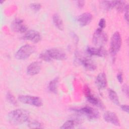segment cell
<instances>
[{"label":"cell","instance_id":"obj_1","mask_svg":"<svg viewBox=\"0 0 129 129\" xmlns=\"http://www.w3.org/2000/svg\"><path fill=\"white\" fill-rule=\"evenodd\" d=\"M29 112L23 109H17L10 111L7 115V119L12 124L18 125L29 121Z\"/></svg>","mask_w":129,"mask_h":129},{"label":"cell","instance_id":"obj_2","mask_svg":"<svg viewBox=\"0 0 129 129\" xmlns=\"http://www.w3.org/2000/svg\"><path fill=\"white\" fill-rule=\"evenodd\" d=\"M72 110L79 115L84 116L90 119H97L99 116L98 111L89 106H86L80 108H73Z\"/></svg>","mask_w":129,"mask_h":129},{"label":"cell","instance_id":"obj_3","mask_svg":"<svg viewBox=\"0 0 129 129\" xmlns=\"http://www.w3.org/2000/svg\"><path fill=\"white\" fill-rule=\"evenodd\" d=\"M107 39V35L106 33L103 31V29L98 28L93 34L92 42L96 46L103 47V45L106 43Z\"/></svg>","mask_w":129,"mask_h":129},{"label":"cell","instance_id":"obj_4","mask_svg":"<svg viewBox=\"0 0 129 129\" xmlns=\"http://www.w3.org/2000/svg\"><path fill=\"white\" fill-rule=\"evenodd\" d=\"M35 48L33 46L26 44L21 46L15 54V57L17 59L24 60L28 58L35 52Z\"/></svg>","mask_w":129,"mask_h":129},{"label":"cell","instance_id":"obj_5","mask_svg":"<svg viewBox=\"0 0 129 129\" xmlns=\"http://www.w3.org/2000/svg\"><path fill=\"white\" fill-rule=\"evenodd\" d=\"M18 100L24 104H29L35 107H40L43 105L42 100L37 96L31 95H20Z\"/></svg>","mask_w":129,"mask_h":129},{"label":"cell","instance_id":"obj_6","mask_svg":"<svg viewBox=\"0 0 129 129\" xmlns=\"http://www.w3.org/2000/svg\"><path fill=\"white\" fill-rule=\"evenodd\" d=\"M121 45V37L118 32L113 33L110 40V52L112 55H115L120 50Z\"/></svg>","mask_w":129,"mask_h":129},{"label":"cell","instance_id":"obj_7","mask_svg":"<svg viewBox=\"0 0 129 129\" xmlns=\"http://www.w3.org/2000/svg\"><path fill=\"white\" fill-rule=\"evenodd\" d=\"M84 93L86 99L91 104L102 109L104 108L100 100L91 93L90 89L87 85H85L84 87Z\"/></svg>","mask_w":129,"mask_h":129},{"label":"cell","instance_id":"obj_8","mask_svg":"<svg viewBox=\"0 0 129 129\" xmlns=\"http://www.w3.org/2000/svg\"><path fill=\"white\" fill-rule=\"evenodd\" d=\"M12 30L17 33H26L27 31V27L24 21L20 19H16L11 24Z\"/></svg>","mask_w":129,"mask_h":129},{"label":"cell","instance_id":"obj_9","mask_svg":"<svg viewBox=\"0 0 129 129\" xmlns=\"http://www.w3.org/2000/svg\"><path fill=\"white\" fill-rule=\"evenodd\" d=\"M46 51L51 59L60 60L65 59L67 58L66 53L60 49L53 48L47 50Z\"/></svg>","mask_w":129,"mask_h":129},{"label":"cell","instance_id":"obj_10","mask_svg":"<svg viewBox=\"0 0 129 129\" xmlns=\"http://www.w3.org/2000/svg\"><path fill=\"white\" fill-rule=\"evenodd\" d=\"M103 119L104 120L115 126H120V123L117 115L111 111H106L103 114Z\"/></svg>","mask_w":129,"mask_h":129},{"label":"cell","instance_id":"obj_11","mask_svg":"<svg viewBox=\"0 0 129 129\" xmlns=\"http://www.w3.org/2000/svg\"><path fill=\"white\" fill-rule=\"evenodd\" d=\"M23 39L29 40L34 43H37L41 40V36L38 31L34 30H30L27 31L25 33L23 36Z\"/></svg>","mask_w":129,"mask_h":129},{"label":"cell","instance_id":"obj_12","mask_svg":"<svg viewBox=\"0 0 129 129\" xmlns=\"http://www.w3.org/2000/svg\"><path fill=\"white\" fill-rule=\"evenodd\" d=\"M76 60L79 63H81L82 65H83L84 67L88 71H93L96 69L97 67L96 63L94 61H93V60L90 58L87 57L78 58V57H77Z\"/></svg>","mask_w":129,"mask_h":129},{"label":"cell","instance_id":"obj_13","mask_svg":"<svg viewBox=\"0 0 129 129\" xmlns=\"http://www.w3.org/2000/svg\"><path fill=\"white\" fill-rule=\"evenodd\" d=\"M87 52L90 55L97 56L99 57H104L107 55V51L103 47H95L88 46L87 48Z\"/></svg>","mask_w":129,"mask_h":129},{"label":"cell","instance_id":"obj_14","mask_svg":"<svg viewBox=\"0 0 129 129\" xmlns=\"http://www.w3.org/2000/svg\"><path fill=\"white\" fill-rule=\"evenodd\" d=\"M93 18L92 15L89 12L84 13L80 15L77 18V21L79 25L82 26H86L89 24Z\"/></svg>","mask_w":129,"mask_h":129},{"label":"cell","instance_id":"obj_15","mask_svg":"<svg viewBox=\"0 0 129 129\" xmlns=\"http://www.w3.org/2000/svg\"><path fill=\"white\" fill-rule=\"evenodd\" d=\"M40 62L34 61L31 63L27 68V73L29 75L34 76L38 74L41 70Z\"/></svg>","mask_w":129,"mask_h":129},{"label":"cell","instance_id":"obj_16","mask_svg":"<svg viewBox=\"0 0 129 129\" xmlns=\"http://www.w3.org/2000/svg\"><path fill=\"white\" fill-rule=\"evenodd\" d=\"M95 83L99 89L102 90L105 89L107 85V78L105 74L104 73H99L96 78Z\"/></svg>","mask_w":129,"mask_h":129},{"label":"cell","instance_id":"obj_17","mask_svg":"<svg viewBox=\"0 0 129 129\" xmlns=\"http://www.w3.org/2000/svg\"><path fill=\"white\" fill-rule=\"evenodd\" d=\"M52 21L55 26L60 30H63L64 28L63 21L60 17V16L57 14L55 13L53 15Z\"/></svg>","mask_w":129,"mask_h":129},{"label":"cell","instance_id":"obj_18","mask_svg":"<svg viewBox=\"0 0 129 129\" xmlns=\"http://www.w3.org/2000/svg\"><path fill=\"white\" fill-rule=\"evenodd\" d=\"M81 121L78 119H70L66 121L60 127V128H73L76 125L80 124Z\"/></svg>","mask_w":129,"mask_h":129},{"label":"cell","instance_id":"obj_19","mask_svg":"<svg viewBox=\"0 0 129 129\" xmlns=\"http://www.w3.org/2000/svg\"><path fill=\"white\" fill-rule=\"evenodd\" d=\"M117 4V1H101V7L106 10H110L115 8Z\"/></svg>","mask_w":129,"mask_h":129},{"label":"cell","instance_id":"obj_20","mask_svg":"<svg viewBox=\"0 0 129 129\" xmlns=\"http://www.w3.org/2000/svg\"><path fill=\"white\" fill-rule=\"evenodd\" d=\"M108 96L110 100L115 105H119V101L118 97V95L112 89H109L108 92Z\"/></svg>","mask_w":129,"mask_h":129},{"label":"cell","instance_id":"obj_21","mask_svg":"<svg viewBox=\"0 0 129 129\" xmlns=\"http://www.w3.org/2000/svg\"><path fill=\"white\" fill-rule=\"evenodd\" d=\"M58 83V78L56 77L51 80L48 85V89L49 91L53 93H57V86Z\"/></svg>","mask_w":129,"mask_h":129},{"label":"cell","instance_id":"obj_22","mask_svg":"<svg viewBox=\"0 0 129 129\" xmlns=\"http://www.w3.org/2000/svg\"><path fill=\"white\" fill-rule=\"evenodd\" d=\"M128 5H125L123 1H117L115 8H116V10L118 12H123L124 11H125Z\"/></svg>","mask_w":129,"mask_h":129},{"label":"cell","instance_id":"obj_23","mask_svg":"<svg viewBox=\"0 0 129 129\" xmlns=\"http://www.w3.org/2000/svg\"><path fill=\"white\" fill-rule=\"evenodd\" d=\"M6 98L8 101H9L11 104L14 105H16L17 104V102H16V100H15L14 96L10 92L7 93L6 95Z\"/></svg>","mask_w":129,"mask_h":129},{"label":"cell","instance_id":"obj_24","mask_svg":"<svg viewBox=\"0 0 129 129\" xmlns=\"http://www.w3.org/2000/svg\"><path fill=\"white\" fill-rule=\"evenodd\" d=\"M28 126L31 128H40V127H41V123L36 120L29 121L28 123Z\"/></svg>","mask_w":129,"mask_h":129},{"label":"cell","instance_id":"obj_25","mask_svg":"<svg viewBox=\"0 0 129 129\" xmlns=\"http://www.w3.org/2000/svg\"><path fill=\"white\" fill-rule=\"evenodd\" d=\"M39 57L40 58H41V59L45 61H47V62H49V61H50L51 60V58L50 57V56H49L47 51H45V52H42L39 55Z\"/></svg>","mask_w":129,"mask_h":129},{"label":"cell","instance_id":"obj_26","mask_svg":"<svg viewBox=\"0 0 129 129\" xmlns=\"http://www.w3.org/2000/svg\"><path fill=\"white\" fill-rule=\"evenodd\" d=\"M30 7L33 11H34L35 12H37L40 10L41 8V5L39 3H32L30 4Z\"/></svg>","mask_w":129,"mask_h":129},{"label":"cell","instance_id":"obj_27","mask_svg":"<svg viewBox=\"0 0 129 129\" xmlns=\"http://www.w3.org/2000/svg\"><path fill=\"white\" fill-rule=\"evenodd\" d=\"M98 25L99 27V28L103 29L106 26V21L103 18H102L100 20L99 23H98Z\"/></svg>","mask_w":129,"mask_h":129},{"label":"cell","instance_id":"obj_28","mask_svg":"<svg viewBox=\"0 0 129 129\" xmlns=\"http://www.w3.org/2000/svg\"><path fill=\"white\" fill-rule=\"evenodd\" d=\"M122 91L125 94V95L128 97V88L127 85H124L122 87Z\"/></svg>","mask_w":129,"mask_h":129},{"label":"cell","instance_id":"obj_29","mask_svg":"<svg viewBox=\"0 0 129 129\" xmlns=\"http://www.w3.org/2000/svg\"><path fill=\"white\" fill-rule=\"evenodd\" d=\"M117 79L118 80V81L120 83H122L123 82V76H122V74L121 73H119L117 75Z\"/></svg>","mask_w":129,"mask_h":129},{"label":"cell","instance_id":"obj_30","mask_svg":"<svg viewBox=\"0 0 129 129\" xmlns=\"http://www.w3.org/2000/svg\"><path fill=\"white\" fill-rule=\"evenodd\" d=\"M120 108L123 111L126 112L127 113H128V106L127 105H121Z\"/></svg>","mask_w":129,"mask_h":129},{"label":"cell","instance_id":"obj_31","mask_svg":"<svg viewBox=\"0 0 129 129\" xmlns=\"http://www.w3.org/2000/svg\"><path fill=\"white\" fill-rule=\"evenodd\" d=\"M77 6L78 7L81 9L84 6V4H85V2L83 1H77Z\"/></svg>","mask_w":129,"mask_h":129},{"label":"cell","instance_id":"obj_32","mask_svg":"<svg viewBox=\"0 0 129 129\" xmlns=\"http://www.w3.org/2000/svg\"><path fill=\"white\" fill-rule=\"evenodd\" d=\"M128 7L126 8V10H125V14H124V19L125 20L128 22Z\"/></svg>","mask_w":129,"mask_h":129}]
</instances>
